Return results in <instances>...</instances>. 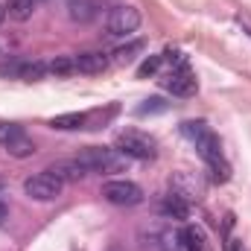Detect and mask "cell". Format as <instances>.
<instances>
[{
	"instance_id": "20",
	"label": "cell",
	"mask_w": 251,
	"mask_h": 251,
	"mask_svg": "<svg viewBox=\"0 0 251 251\" xmlns=\"http://www.w3.org/2000/svg\"><path fill=\"white\" fill-rule=\"evenodd\" d=\"M6 152H9L12 158H29V155L35 152V143H32V137H29V134H21L15 143H9V146H6Z\"/></svg>"
},
{
	"instance_id": "19",
	"label": "cell",
	"mask_w": 251,
	"mask_h": 251,
	"mask_svg": "<svg viewBox=\"0 0 251 251\" xmlns=\"http://www.w3.org/2000/svg\"><path fill=\"white\" fill-rule=\"evenodd\" d=\"M146 50V44L143 41H131V44H123V47H117L114 50V64H131L137 59V53H143Z\"/></svg>"
},
{
	"instance_id": "12",
	"label": "cell",
	"mask_w": 251,
	"mask_h": 251,
	"mask_svg": "<svg viewBox=\"0 0 251 251\" xmlns=\"http://www.w3.org/2000/svg\"><path fill=\"white\" fill-rule=\"evenodd\" d=\"M76 67H79V73H102V70L108 67V56L100 53V50L79 53V56H76Z\"/></svg>"
},
{
	"instance_id": "9",
	"label": "cell",
	"mask_w": 251,
	"mask_h": 251,
	"mask_svg": "<svg viewBox=\"0 0 251 251\" xmlns=\"http://www.w3.org/2000/svg\"><path fill=\"white\" fill-rule=\"evenodd\" d=\"M47 170H50L53 176H59L64 184H67V181H79V178H85V176H88V170L82 167V161H79V158L56 161V164H53V167H47Z\"/></svg>"
},
{
	"instance_id": "5",
	"label": "cell",
	"mask_w": 251,
	"mask_h": 251,
	"mask_svg": "<svg viewBox=\"0 0 251 251\" xmlns=\"http://www.w3.org/2000/svg\"><path fill=\"white\" fill-rule=\"evenodd\" d=\"M140 26V12L134 6H114L105 15V32L111 38H128Z\"/></svg>"
},
{
	"instance_id": "7",
	"label": "cell",
	"mask_w": 251,
	"mask_h": 251,
	"mask_svg": "<svg viewBox=\"0 0 251 251\" xmlns=\"http://www.w3.org/2000/svg\"><path fill=\"white\" fill-rule=\"evenodd\" d=\"M161 85L173 97H193L196 88H199V82H196V76H193L190 67H170V73L161 79Z\"/></svg>"
},
{
	"instance_id": "29",
	"label": "cell",
	"mask_w": 251,
	"mask_h": 251,
	"mask_svg": "<svg viewBox=\"0 0 251 251\" xmlns=\"http://www.w3.org/2000/svg\"><path fill=\"white\" fill-rule=\"evenodd\" d=\"M38 3H41V0H38Z\"/></svg>"
},
{
	"instance_id": "22",
	"label": "cell",
	"mask_w": 251,
	"mask_h": 251,
	"mask_svg": "<svg viewBox=\"0 0 251 251\" xmlns=\"http://www.w3.org/2000/svg\"><path fill=\"white\" fill-rule=\"evenodd\" d=\"M21 134H26V131H24L18 123H0V146L6 149V146H9V143H15Z\"/></svg>"
},
{
	"instance_id": "10",
	"label": "cell",
	"mask_w": 251,
	"mask_h": 251,
	"mask_svg": "<svg viewBox=\"0 0 251 251\" xmlns=\"http://www.w3.org/2000/svg\"><path fill=\"white\" fill-rule=\"evenodd\" d=\"M181 246H184V251H210L207 234L199 225H184L181 228Z\"/></svg>"
},
{
	"instance_id": "28",
	"label": "cell",
	"mask_w": 251,
	"mask_h": 251,
	"mask_svg": "<svg viewBox=\"0 0 251 251\" xmlns=\"http://www.w3.org/2000/svg\"><path fill=\"white\" fill-rule=\"evenodd\" d=\"M6 21V3H0V24Z\"/></svg>"
},
{
	"instance_id": "2",
	"label": "cell",
	"mask_w": 251,
	"mask_h": 251,
	"mask_svg": "<svg viewBox=\"0 0 251 251\" xmlns=\"http://www.w3.org/2000/svg\"><path fill=\"white\" fill-rule=\"evenodd\" d=\"M181 134L187 137L190 143H196V149H199V155H201L204 164L222 158V143H219V137L210 131V126L204 123V120H187V123H181Z\"/></svg>"
},
{
	"instance_id": "15",
	"label": "cell",
	"mask_w": 251,
	"mask_h": 251,
	"mask_svg": "<svg viewBox=\"0 0 251 251\" xmlns=\"http://www.w3.org/2000/svg\"><path fill=\"white\" fill-rule=\"evenodd\" d=\"M85 123H88V114H82V111L59 114V117L50 120V126H53L56 131H76V128H85Z\"/></svg>"
},
{
	"instance_id": "27",
	"label": "cell",
	"mask_w": 251,
	"mask_h": 251,
	"mask_svg": "<svg viewBox=\"0 0 251 251\" xmlns=\"http://www.w3.org/2000/svg\"><path fill=\"white\" fill-rule=\"evenodd\" d=\"M228 251H249V249H246L240 240H231V243H228Z\"/></svg>"
},
{
	"instance_id": "14",
	"label": "cell",
	"mask_w": 251,
	"mask_h": 251,
	"mask_svg": "<svg viewBox=\"0 0 251 251\" xmlns=\"http://www.w3.org/2000/svg\"><path fill=\"white\" fill-rule=\"evenodd\" d=\"M47 73H53L56 79L76 76V73H79V67H76V56H56L53 62H47Z\"/></svg>"
},
{
	"instance_id": "6",
	"label": "cell",
	"mask_w": 251,
	"mask_h": 251,
	"mask_svg": "<svg viewBox=\"0 0 251 251\" xmlns=\"http://www.w3.org/2000/svg\"><path fill=\"white\" fill-rule=\"evenodd\" d=\"M102 199L117 204V207H134L143 201V190L137 187L134 181H126V178H114V181H105L102 184Z\"/></svg>"
},
{
	"instance_id": "25",
	"label": "cell",
	"mask_w": 251,
	"mask_h": 251,
	"mask_svg": "<svg viewBox=\"0 0 251 251\" xmlns=\"http://www.w3.org/2000/svg\"><path fill=\"white\" fill-rule=\"evenodd\" d=\"M237 24L243 26V32H249L251 35V15H243V12H240V15H237Z\"/></svg>"
},
{
	"instance_id": "16",
	"label": "cell",
	"mask_w": 251,
	"mask_h": 251,
	"mask_svg": "<svg viewBox=\"0 0 251 251\" xmlns=\"http://www.w3.org/2000/svg\"><path fill=\"white\" fill-rule=\"evenodd\" d=\"M38 0H6V15L12 21H29L35 15Z\"/></svg>"
},
{
	"instance_id": "24",
	"label": "cell",
	"mask_w": 251,
	"mask_h": 251,
	"mask_svg": "<svg viewBox=\"0 0 251 251\" xmlns=\"http://www.w3.org/2000/svg\"><path fill=\"white\" fill-rule=\"evenodd\" d=\"M161 56H164V62L170 64V67H187V56H184L181 50H176V47H170V50H164Z\"/></svg>"
},
{
	"instance_id": "8",
	"label": "cell",
	"mask_w": 251,
	"mask_h": 251,
	"mask_svg": "<svg viewBox=\"0 0 251 251\" xmlns=\"http://www.w3.org/2000/svg\"><path fill=\"white\" fill-rule=\"evenodd\" d=\"M100 12H102L100 0H67V18L73 24H91L100 18Z\"/></svg>"
},
{
	"instance_id": "21",
	"label": "cell",
	"mask_w": 251,
	"mask_h": 251,
	"mask_svg": "<svg viewBox=\"0 0 251 251\" xmlns=\"http://www.w3.org/2000/svg\"><path fill=\"white\" fill-rule=\"evenodd\" d=\"M164 111H170V102L164 97H149V100H143L137 105V114L140 117H146V114H164Z\"/></svg>"
},
{
	"instance_id": "11",
	"label": "cell",
	"mask_w": 251,
	"mask_h": 251,
	"mask_svg": "<svg viewBox=\"0 0 251 251\" xmlns=\"http://www.w3.org/2000/svg\"><path fill=\"white\" fill-rule=\"evenodd\" d=\"M161 213H164L167 219H187L190 216V201L181 199L178 193H170V196L161 201Z\"/></svg>"
},
{
	"instance_id": "13",
	"label": "cell",
	"mask_w": 251,
	"mask_h": 251,
	"mask_svg": "<svg viewBox=\"0 0 251 251\" xmlns=\"http://www.w3.org/2000/svg\"><path fill=\"white\" fill-rule=\"evenodd\" d=\"M173 193H178L181 199L193 201V199H199V196H201V184H199V181H193L187 173H178V176L173 178Z\"/></svg>"
},
{
	"instance_id": "1",
	"label": "cell",
	"mask_w": 251,
	"mask_h": 251,
	"mask_svg": "<svg viewBox=\"0 0 251 251\" xmlns=\"http://www.w3.org/2000/svg\"><path fill=\"white\" fill-rule=\"evenodd\" d=\"M76 158L82 161V167L88 170V176L91 173H105V176L108 173H120L126 164H128V158H126L123 152H117L111 146H88Z\"/></svg>"
},
{
	"instance_id": "18",
	"label": "cell",
	"mask_w": 251,
	"mask_h": 251,
	"mask_svg": "<svg viewBox=\"0 0 251 251\" xmlns=\"http://www.w3.org/2000/svg\"><path fill=\"white\" fill-rule=\"evenodd\" d=\"M207 173H210V181H213V184H225V181L231 178V164H228L225 155H222V158H216V161H207Z\"/></svg>"
},
{
	"instance_id": "23",
	"label": "cell",
	"mask_w": 251,
	"mask_h": 251,
	"mask_svg": "<svg viewBox=\"0 0 251 251\" xmlns=\"http://www.w3.org/2000/svg\"><path fill=\"white\" fill-rule=\"evenodd\" d=\"M161 64H164V56H149L146 62L137 67V76H140V79H146V76H155V73L161 70Z\"/></svg>"
},
{
	"instance_id": "26",
	"label": "cell",
	"mask_w": 251,
	"mask_h": 251,
	"mask_svg": "<svg viewBox=\"0 0 251 251\" xmlns=\"http://www.w3.org/2000/svg\"><path fill=\"white\" fill-rule=\"evenodd\" d=\"M6 219H9V201L0 199V225H6Z\"/></svg>"
},
{
	"instance_id": "3",
	"label": "cell",
	"mask_w": 251,
	"mask_h": 251,
	"mask_svg": "<svg viewBox=\"0 0 251 251\" xmlns=\"http://www.w3.org/2000/svg\"><path fill=\"white\" fill-rule=\"evenodd\" d=\"M114 149L123 152L128 161H152L155 158V140L149 134H143V131H134V128L117 134Z\"/></svg>"
},
{
	"instance_id": "17",
	"label": "cell",
	"mask_w": 251,
	"mask_h": 251,
	"mask_svg": "<svg viewBox=\"0 0 251 251\" xmlns=\"http://www.w3.org/2000/svg\"><path fill=\"white\" fill-rule=\"evenodd\" d=\"M47 76V62H21L18 64V79L24 82H38Z\"/></svg>"
},
{
	"instance_id": "4",
	"label": "cell",
	"mask_w": 251,
	"mask_h": 251,
	"mask_svg": "<svg viewBox=\"0 0 251 251\" xmlns=\"http://www.w3.org/2000/svg\"><path fill=\"white\" fill-rule=\"evenodd\" d=\"M62 190H64V181L59 176H53L50 170L35 173V176H29V178L24 181V193H26L32 201H56V199L62 196Z\"/></svg>"
}]
</instances>
